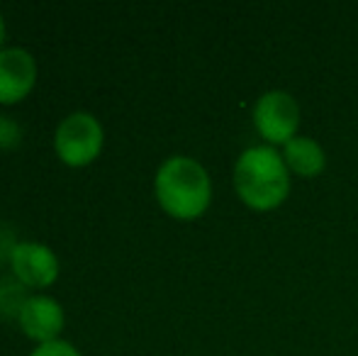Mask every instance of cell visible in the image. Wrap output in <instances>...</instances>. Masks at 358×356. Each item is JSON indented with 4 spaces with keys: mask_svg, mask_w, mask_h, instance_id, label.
<instances>
[{
    "mask_svg": "<svg viewBox=\"0 0 358 356\" xmlns=\"http://www.w3.org/2000/svg\"><path fill=\"white\" fill-rule=\"evenodd\" d=\"M37 66L27 49H3L0 52V103H17L32 90Z\"/></svg>",
    "mask_w": 358,
    "mask_h": 356,
    "instance_id": "cell-6",
    "label": "cell"
},
{
    "mask_svg": "<svg viewBox=\"0 0 358 356\" xmlns=\"http://www.w3.org/2000/svg\"><path fill=\"white\" fill-rule=\"evenodd\" d=\"M22 129L15 120H10L8 115H0V149H10L15 144H20Z\"/></svg>",
    "mask_w": 358,
    "mask_h": 356,
    "instance_id": "cell-10",
    "label": "cell"
},
{
    "mask_svg": "<svg viewBox=\"0 0 358 356\" xmlns=\"http://www.w3.org/2000/svg\"><path fill=\"white\" fill-rule=\"evenodd\" d=\"M32 356H80V354L73 344L62 342V339H54V342H44L39 349H34Z\"/></svg>",
    "mask_w": 358,
    "mask_h": 356,
    "instance_id": "cell-11",
    "label": "cell"
},
{
    "mask_svg": "<svg viewBox=\"0 0 358 356\" xmlns=\"http://www.w3.org/2000/svg\"><path fill=\"white\" fill-rule=\"evenodd\" d=\"M10 264H13L15 276L24 285H34V288H44V285L54 283L59 276V262L54 252L37 242L15 244L10 252Z\"/></svg>",
    "mask_w": 358,
    "mask_h": 356,
    "instance_id": "cell-5",
    "label": "cell"
},
{
    "mask_svg": "<svg viewBox=\"0 0 358 356\" xmlns=\"http://www.w3.org/2000/svg\"><path fill=\"white\" fill-rule=\"evenodd\" d=\"M3 37H5V22H3V15H0V44H3Z\"/></svg>",
    "mask_w": 358,
    "mask_h": 356,
    "instance_id": "cell-12",
    "label": "cell"
},
{
    "mask_svg": "<svg viewBox=\"0 0 358 356\" xmlns=\"http://www.w3.org/2000/svg\"><path fill=\"white\" fill-rule=\"evenodd\" d=\"M283 162L287 169H292L295 173L305 178H312L317 173H322L324 169V152L322 147L310 137H295L285 144V154H283Z\"/></svg>",
    "mask_w": 358,
    "mask_h": 356,
    "instance_id": "cell-8",
    "label": "cell"
},
{
    "mask_svg": "<svg viewBox=\"0 0 358 356\" xmlns=\"http://www.w3.org/2000/svg\"><path fill=\"white\" fill-rule=\"evenodd\" d=\"M254 122L268 142L287 144L290 139H295L297 124H300V108L290 93L271 90L256 103Z\"/></svg>",
    "mask_w": 358,
    "mask_h": 356,
    "instance_id": "cell-4",
    "label": "cell"
},
{
    "mask_svg": "<svg viewBox=\"0 0 358 356\" xmlns=\"http://www.w3.org/2000/svg\"><path fill=\"white\" fill-rule=\"evenodd\" d=\"M22 285L20 283H13V280H0V313L3 315H10V313H17L20 315V310H22V305H24V298L22 300Z\"/></svg>",
    "mask_w": 358,
    "mask_h": 356,
    "instance_id": "cell-9",
    "label": "cell"
},
{
    "mask_svg": "<svg viewBox=\"0 0 358 356\" xmlns=\"http://www.w3.org/2000/svg\"><path fill=\"white\" fill-rule=\"evenodd\" d=\"M20 325L27 332V337L39 339V342H54L64 327V310L54 298L47 295H32L24 300L20 310Z\"/></svg>",
    "mask_w": 358,
    "mask_h": 356,
    "instance_id": "cell-7",
    "label": "cell"
},
{
    "mask_svg": "<svg viewBox=\"0 0 358 356\" xmlns=\"http://www.w3.org/2000/svg\"><path fill=\"white\" fill-rule=\"evenodd\" d=\"M213 185L210 176L195 159L171 157L156 173V198L169 215L193 220L210 205Z\"/></svg>",
    "mask_w": 358,
    "mask_h": 356,
    "instance_id": "cell-1",
    "label": "cell"
},
{
    "mask_svg": "<svg viewBox=\"0 0 358 356\" xmlns=\"http://www.w3.org/2000/svg\"><path fill=\"white\" fill-rule=\"evenodd\" d=\"M54 144L64 162L71 166H83L98 157L100 147H103V129L93 115L73 113L59 124Z\"/></svg>",
    "mask_w": 358,
    "mask_h": 356,
    "instance_id": "cell-3",
    "label": "cell"
},
{
    "mask_svg": "<svg viewBox=\"0 0 358 356\" xmlns=\"http://www.w3.org/2000/svg\"><path fill=\"white\" fill-rule=\"evenodd\" d=\"M234 188L246 205L271 210L285 200L290 190L285 162L271 147L246 149L234 169Z\"/></svg>",
    "mask_w": 358,
    "mask_h": 356,
    "instance_id": "cell-2",
    "label": "cell"
}]
</instances>
